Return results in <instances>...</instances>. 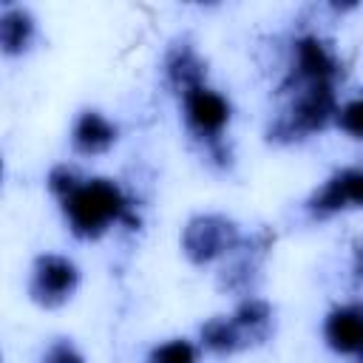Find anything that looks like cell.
I'll return each instance as SVG.
<instances>
[{
    "instance_id": "1",
    "label": "cell",
    "mask_w": 363,
    "mask_h": 363,
    "mask_svg": "<svg viewBox=\"0 0 363 363\" xmlns=\"http://www.w3.org/2000/svg\"><path fill=\"white\" fill-rule=\"evenodd\" d=\"M62 213H65V221L77 238H99L116 221H122L128 227L139 224L128 196L111 179L79 182L62 199Z\"/></svg>"
},
{
    "instance_id": "2",
    "label": "cell",
    "mask_w": 363,
    "mask_h": 363,
    "mask_svg": "<svg viewBox=\"0 0 363 363\" xmlns=\"http://www.w3.org/2000/svg\"><path fill=\"white\" fill-rule=\"evenodd\" d=\"M337 116L335 85H298V96L292 105L275 119L269 128L272 142H298L309 133H318Z\"/></svg>"
},
{
    "instance_id": "3",
    "label": "cell",
    "mask_w": 363,
    "mask_h": 363,
    "mask_svg": "<svg viewBox=\"0 0 363 363\" xmlns=\"http://www.w3.org/2000/svg\"><path fill=\"white\" fill-rule=\"evenodd\" d=\"M241 247V235L233 218L221 213H201L193 216L182 230V252L193 264H210L233 250Z\"/></svg>"
},
{
    "instance_id": "4",
    "label": "cell",
    "mask_w": 363,
    "mask_h": 363,
    "mask_svg": "<svg viewBox=\"0 0 363 363\" xmlns=\"http://www.w3.org/2000/svg\"><path fill=\"white\" fill-rule=\"evenodd\" d=\"M79 284V269L71 258L45 252L31 264V278H28V298L45 309L62 306Z\"/></svg>"
},
{
    "instance_id": "5",
    "label": "cell",
    "mask_w": 363,
    "mask_h": 363,
    "mask_svg": "<svg viewBox=\"0 0 363 363\" xmlns=\"http://www.w3.org/2000/svg\"><path fill=\"white\" fill-rule=\"evenodd\" d=\"M346 210H363V164L335 170L306 201V213L318 221Z\"/></svg>"
},
{
    "instance_id": "6",
    "label": "cell",
    "mask_w": 363,
    "mask_h": 363,
    "mask_svg": "<svg viewBox=\"0 0 363 363\" xmlns=\"http://www.w3.org/2000/svg\"><path fill=\"white\" fill-rule=\"evenodd\" d=\"M343 74L335 51L315 34L298 37L292 45V82L295 85H335Z\"/></svg>"
},
{
    "instance_id": "7",
    "label": "cell",
    "mask_w": 363,
    "mask_h": 363,
    "mask_svg": "<svg viewBox=\"0 0 363 363\" xmlns=\"http://www.w3.org/2000/svg\"><path fill=\"white\" fill-rule=\"evenodd\" d=\"M182 96H184V122L190 133L207 139L210 145H218L224 128L230 125V102L207 85H199Z\"/></svg>"
},
{
    "instance_id": "8",
    "label": "cell",
    "mask_w": 363,
    "mask_h": 363,
    "mask_svg": "<svg viewBox=\"0 0 363 363\" xmlns=\"http://www.w3.org/2000/svg\"><path fill=\"white\" fill-rule=\"evenodd\" d=\"M323 337L337 354H357L363 349V303L335 306L323 320Z\"/></svg>"
},
{
    "instance_id": "9",
    "label": "cell",
    "mask_w": 363,
    "mask_h": 363,
    "mask_svg": "<svg viewBox=\"0 0 363 363\" xmlns=\"http://www.w3.org/2000/svg\"><path fill=\"white\" fill-rule=\"evenodd\" d=\"M74 150L82 156H99L116 142V125L99 111H82L71 130Z\"/></svg>"
},
{
    "instance_id": "10",
    "label": "cell",
    "mask_w": 363,
    "mask_h": 363,
    "mask_svg": "<svg viewBox=\"0 0 363 363\" xmlns=\"http://www.w3.org/2000/svg\"><path fill=\"white\" fill-rule=\"evenodd\" d=\"M164 71H167L170 85L176 91H182V94L204 85V62H201V57L187 43H179V45L170 48L167 62H164Z\"/></svg>"
},
{
    "instance_id": "11",
    "label": "cell",
    "mask_w": 363,
    "mask_h": 363,
    "mask_svg": "<svg viewBox=\"0 0 363 363\" xmlns=\"http://www.w3.org/2000/svg\"><path fill=\"white\" fill-rule=\"evenodd\" d=\"M233 323L238 326L241 332V340H244V349L247 346H255L261 340L269 337V329H272V309L267 301L261 298H247L244 303H238V309L230 315Z\"/></svg>"
},
{
    "instance_id": "12",
    "label": "cell",
    "mask_w": 363,
    "mask_h": 363,
    "mask_svg": "<svg viewBox=\"0 0 363 363\" xmlns=\"http://www.w3.org/2000/svg\"><path fill=\"white\" fill-rule=\"evenodd\" d=\"M34 37V17L20 6H6L0 14V45L6 54H23Z\"/></svg>"
},
{
    "instance_id": "13",
    "label": "cell",
    "mask_w": 363,
    "mask_h": 363,
    "mask_svg": "<svg viewBox=\"0 0 363 363\" xmlns=\"http://www.w3.org/2000/svg\"><path fill=\"white\" fill-rule=\"evenodd\" d=\"M201 343L216 354H233V352L244 349L241 332L233 323V318H210L201 326Z\"/></svg>"
},
{
    "instance_id": "14",
    "label": "cell",
    "mask_w": 363,
    "mask_h": 363,
    "mask_svg": "<svg viewBox=\"0 0 363 363\" xmlns=\"http://www.w3.org/2000/svg\"><path fill=\"white\" fill-rule=\"evenodd\" d=\"M147 363H199V354L190 340L176 337V340L153 346V352L147 354Z\"/></svg>"
},
{
    "instance_id": "15",
    "label": "cell",
    "mask_w": 363,
    "mask_h": 363,
    "mask_svg": "<svg viewBox=\"0 0 363 363\" xmlns=\"http://www.w3.org/2000/svg\"><path fill=\"white\" fill-rule=\"evenodd\" d=\"M337 128L354 139H363V96H354L352 102H346L343 108H337L335 116Z\"/></svg>"
},
{
    "instance_id": "16",
    "label": "cell",
    "mask_w": 363,
    "mask_h": 363,
    "mask_svg": "<svg viewBox=\"0 0 363 363\" xmlns=\"http://www.w3.org/2000/svg\"><path fill=\"white\" fill-rule=\"evenodd\" d=\"M82 179L77 176V170L74 167H68V164H57V167H51L48 170V179H45V184H48V190L62 201L77 184H79Z\"/></svg>"
},
{
    "instance_id": "17",
    "label": "cell",
    "mask_w": 363,
    "mask_h": 363,
    "mask_svg": "<svg viewBox=\"0 0 363 363\" xmlns=\"http://www.w3.org/2000/svg\"><path fill=\"white\" fill-rule=\"evenodd\" d=\"M43 363H85V357H82V352L71 340H54L45 349Z\"/></svg>"
},
{
    "instance_id": "18",
    "label": "cell",
    "mask_w": 363,
    "mask_h": 363,
    "mask_svg": "<svg viewBox=\"0 0 363 363\" xmlns=\"http://www.w3.org/2000/svg\"><path fill=\"white\" fill-rule=\"evenodd\" d=\"M354 278L363 281V238L354 244Z\"/></svg>"
},
{
    "instance_id": "19",
    "label": "cell",
    "mask_w": 363,
    "mask_h": 363,
    "mask_svg": "<svg viewBox=\"0 0 363 363\" xmlns=\"http://www.w3.org/2000/svg\"><path fill=\"white\" fill-rule=\"evenodd\" d=\"M357 360H360V363H363V349H360V352H357Z\"/></svg>"
}]
</instances>
